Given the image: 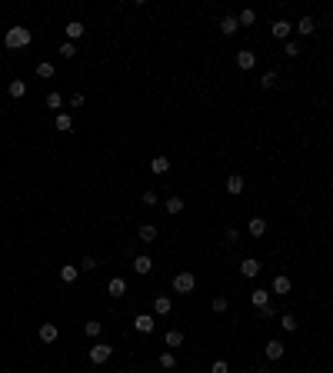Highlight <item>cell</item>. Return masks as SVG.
<instances>
[{
	"label": "cell",
	"mask_w": 333,
	"mask_h": 373,
	"mask_svg": "<svg viewBox=\"0 0 333 373\" xmlns=\"http://www.w3.org/2000/svg\"><path fill=\"white\" fill-rule=\"evenodd\" d=\"M30 40H33V33L27 30V27H10L7 37H3L7 50H23V47H30Z\"/></svg>",
	"instance_id": "cell-1"
},
{
	"label": "cell",
	"mask_w": 333,
	"mask_h": 373,
	"mask_svg": "<svg viewBox=\"0 0 333 373\" xmlns=\"http://www.w3.org/2000/svg\"><path fill=\"white\" fill-rule=\"evenodd\" d=\"M193 286H197V277L190 274V270L173 277V290H177V293H193Z\"/></svg>",
	"instance_id": "cell-2"
},
{
	"label": "cell",
	"mask_w": 333,
	"mask_h": 373,
	"mask_svg": "<svg viewBox=\"0 0 333 373\" xmlns=\"http://www.w3.org/2000/svg\"><path fill=\"white\" fill-rule=\"evenodd\" d=\"M110 357H113L110 343H93V347H90V363H97V367H100V363H107Z\"/></svg>",
	"instance_id": "cell-3"
},
{
	"label": "cell",
	"mask_w": 333,
	"mask_h": 373,
	"mask_svg": "<svg viewBox=\"0 0 333 373\" xmlns=\"http://www.w3.org/2000/svg\"><path fill=\"white\" fill-rule=\"evenodd\" d=\"M154 327H157L154 313H137V317H133V330H137V333H150Z\"/></svg>",
	"instance_id": "cell-4"
},
{
	"label": "cell",
	"mask_w": 333,
	"mask_h": 373,
	"mask_svg": "<svg viewBox=\"0 0 333 373\" xmlns=\"http://www.w3.org/2000/svg\"><path fill=\"white\" fill-rule=\"evenodd\" d=\"M37 337H40V343H54L57 337H60V330H57V323H40Z\"/></svg>",
	"instance_id": "cell-5"
},
{
	"label": "cell",
	"mask_w": 333,
	"mask_h": 373,
	"mask_svg": "<svg viewBox=\"0 0 333 373\" xmlns=\"http://www.w3.org/2000/svg\"><path fill=\"white\" fill-rule=\"evenodd\" d=\"M247 190V180L240 174H233V177H227V193H233V197H240Z\"/></svg>",
	"instance_id": "cell-6"
},
{
	"label": "cell",
	"mask_w": 333,
	"mask_h": 373,
	"mask_svg": "<svg viewBox=\"0 0 333 373\" xmlns=\"http://www.w3.org/2000/svg\"><path fill=\"white\" fill-rule=\"evenodd\" d=\"M54 127H57V133H67V130H74V117L60 110V113H57V117H54Z\"/></svg>",
	"instance_id": "cell-7"
},
{
	"label": "cell",
	"mask_w": 333,
	"mask_h": 373,
	"mask_svg": "<svg viewBox=\"0 0 333 373\" xmlns=\"http://www.w3.org/2000/svg\"><path fill=\"white\" fill-rule=\"evenodd\" d=\"M263 353H266V360H280V357L287 353V347H283L280 340H270V343L263 347Z\"/></svg>",
	"instance_id": "cell-8"
},
{
	"label": "cell",
	"mask_w": 333,
	"mask_h": 373,
	"mask_svg": "<svg viewBox=\"0 0 333 373\" xmlns=\"http://www.w3.org/2000/svg\"><path fill=\"white\" fill-rule=\"evenodd\" d=\"M256 64V54H250V50H237V67L240 70H253Z\"/></svg>",
	"instance_id": "cell-9"
},
{
	"label": "cell",
	"mask_w": 333,
	"mask_h": 373,
	"mask_svg": "<svg viewBox=\"0 0 333 373\" xmlns=\"http://www.w3.org/2000/svg\"><path fill=\"white\" fill-rule=\"evenodd\" d=\"M107 293L110 296H123L127 293V280H123V277H113L110 283H107Z\"/></svg>",
	"instance_id": "cell-10"
},
{
	"label": "cell",
	"mask_w": 333,
	"mask_h": 373,
	"mask_svg": "<svg viewBox=\"0 0 333 373\" xmlns=\"http://www.w3.org/2000/svg\"><path fill=\"white\" fill-rule=\"evenodd\" d=\"M133 270H137L140 277H147L150 270H154V260H150V257H133Z\"/></svg>",
	"instance_id": "cell-11"
},
{
	"label": "cell",
	"mask_w": 333,
	"mask_h": 373,
	"mask_svg": "<svg viewBox=\"0 0 333 373\" xmlns=\"http://www.w3.org/2000/svg\"><path fill=\"white\" fill-rule=\"evenodd\" d=\"M247 230H250V237H263V233H266V220L263 217H253L250 223H247Z\"/></svg>",
	"instance_id": "cell-12"
},
{
	"label": "cell",
	"mask_w": 333,
	"mask_h": 373,
	"mask_svg": "<svg viewBox=\"0 0 333 373\" xmlns=\"http://www.w3.org/2000/svg\"><path fill=\"white\" fill-rule=\"evenodd\" d=\"M137 237H140L144 243H154V240H157V227H154V223H140V230H137Z\"/></svg>",
	"instance_id": "cell-13"
},
{
	"label": "cell",
	"mask_w": 333,
	"mask_h": 373,
	"mask_svg": "<svg viewBox=\"0 0 333 373\" xmlns=\"http://www.w3.org/2000/svg\"><path fill=\"white\" fill-rule=\"evenodd\" d=\"M240 274H244V277H256V274H260V260H253V257H247L244 264H240Z\"/></svg>",
	"instance_id": "cell-14"
},
{
	"label": "cell",
	"mask_w": 333,
	"mask_h": 373,
	"mask_svg": "<svg viewBox=\"0 0 333 373\" xmlns=\"http://www.w3.org/2000/svg\"><path fill=\"white\" fill-rule=\"evenodd\" d=\"M170 307H173V303H170V296H154V313H157V317L170 313Z\"/></svg>",
	"instance_id": "cell-15"
},
{
	"label": "cell",
	"mask_w": 333,
	"mask_h": 373,
	"mask_svg": "<svg viewBox=\"0 0 333 373\" xmlns=\"http://www.w3.org/2000/svg\"><path fill=\"white\" fill-rule=\"evenodd\" d=\"M7 93H10L13 100H20L23 93H27V84H23V80H10V84H7Z\"/></svg>",
	"instance_id": "cell-16"
},
{
	"label": "cell",
	"mask_w": 333,
	"mask_h": 373,
	"mask_svg": "<svg viewBox=\"0 0 333 373\" xmlns=\"http://www.w3.org/2000/svg\"><path fill=\"white\" fill-rule=\"evenodd\" d=\"M290 30H293V23H290V20H277V23H273V37H280V40H287Z\"/></svg>",
	"instance_id": "cell-17"
},
{
	"label": "cell",
	"mask_w": 333,
	"mask_h": 373,
	"mask_svg": "<svg viewBox=\"0 0 333 373\" xmlns=\"http://www.w3.org/2000/svg\"><path fill=\"white\" fill-rule=\"evenodd\" d=\"M64 30H67V37H70V40H77V37H83V30H87V27H83L80 20H70Z\"/></svg>",
	"instance_id": "cell-18"
},
{
	"label": "cell",
	"mask_w": 333,
	"mask_h": 373,
	"mask_svg": "<svg viewBox=\"0 0 333 373\" xmlns=\"http://www.w3.org/2000/svg\"><path fill=\"white\" fill-rule=\"evenodd\" d=\"M100 330H103V323H100V320H87V323H83V333H87L90 340H97Z\"/></svg>",
	"instance_id": "cell-19"
},
{
	"label": "cell",
	"mask_w": 333,
	"mask_h": 373,
	"mask_svg": "<svg viewBox=\"0 0 333 373\" xmlns=\"http://www.w3.org/2000/svg\"><path fill=\"white\" fill-rule=\"evenodd\" d=\"M290 286H293V283H290V277L280 274L277 280H273V290H270V293H290Z\"/></svg>",
	"instance_id": "cell-20"
},
{
	"label": "cell",
	"mask_w": 333,
	"mask_h": 373,
	"mask_svg": "<svg viewBox=\"0 0 333 373\" xmlns=\"http://www.w3.org/2000/svg\"><path fill=\"white\" fill-rule=\"evenodd\" d=\"M250 300H253V307H256V310L266 307V303H270V290H253V293H250Z\"/></svg>",
	"instance_id": "cell-21"
},
{
	"label": "cell",
	"mask_w": 333,
	"mask_h": 373,
	"mask_svg": "<svg viewBox=\"0 0 333 373\" xmlns=\"http://www.w3.org/2000/svg\"><path fill=\"white\" fill-rule=\"evenodd\" d=\"M237 30H240L237 17H223V20H220V33H227V37H230V33H237Z\"/></svg>",
	"instance_id": "cell-22"
},
{
	"label": "cell",
	"mask_w": 333,
	"mask_h": 373,
	"mask_svg": "<svg viewBox=\"0 0 333 373\" xmlns=\"http://www.w3.org/2000/svg\"><path fill=\"white\" fill-rule=\"evenodd\" d=\"M297 30L303 33V37H310L313 30H317V23H313V17H300V23H297Z\"/></svg>",
	"instance_id": "cell-23"
},
{
	"label": "cell",
	"mask_w": 333,
	"mask_h": 373,
	"mask_svg": "<svg viewBox=\"0 0 333 373\" xmlns=\"http://www.w3.org/2000/svg\"><path fill=\"white\" fill-rule=\"evenodd\" d=\"M47 107L54 110V113H60V107H64V97H60L57 90H50V93H47Z\"/></svg>",
	"instance_id": "cell-24"
},
{
	"label": "cell",
	"mask_w": 333,
	"mask_h": 373,
	"mask_svg": "<svg viewBox=\"0 0 333 373\" xmlns=\"http://www.w3.org/2000/svg\"><path fill=\"white\" fill-rule=\"evenodd\" d=\"M150 170H154V174H166V170H170V160H166V157H154V160H150Z\"/></svg>",
	"instance_id": "cell-25"
},
{
	"label": "cell",
	"mask_w": 333,
	"mask_h": 373,
	"mask_svg": "<svg viewBox=\"0 0 333 373\" xmlns=\"http://www.w3.org/2000/svg\"><path fill=\"white\" fill-rule=\"evenodd\" d=\"M280 327H283V330H290V333H297V330H300V323H297V317H293V313H283V317H280Z\"/></svg>",
	"instance_id": "cell-26"
},
{
	"label": "cell",
	"mask_w": 333,
	"mask_h": 373,
	"mask_svg": "<svg viewBox=\"0 0 333 373\" xmlns=\"http://www.w3.org/2000/svg\"><path fill=\"white\" fill-rule=\"evenodd\" d=\"M253 20H256V10H250V7L237 13V23H240V27H250V23H253Z\"/></svg>",
	"instance_id": "cell-27"
},
{
	"label": "cell",
	"mask_w": 333,
	"mask_h": 373,
	"mask_svg": "<svg viewBox=\"0 0 333 373\" xmlns=\"http://www.w3.org/2000/svg\"><path fill=\"white\" fill-rule=\"evenodd\" d=\"M77 274H80V267H60V280H64V283H74Z\"/></svg>",
	"instance_id": "cell-28"
},
{
	"label": "cell",
	"mask_w": 333,
	"mask_h": 373,
	"mask_svg": "<svg viewBox=\"0 0 333 373\" xmlns=\"http://www.w3.org/2000/svg\"><path fill=\"white\" fill-rule=\"evenodd\" d=\"M180 343H183V333H180V330H166L164 347H180Z\"/></svg>",
	"instance_id": "cell-29"
},
{
	"label": "cell",
	"mask_w": 333,
	"mask_h": 373,
	"mask_svg": "<svg viewBox=\"0 0 333 373\" xmlns=\"http://www.w3.org/2000/svg\"><path fill=\"white\" fill-rule=\"evenodd\" d=\"M213 313H227V310H230V300H227V296H213Z\"/></svg>",
	"instance_id": "cell-30"
},
{
	"label": "cell",
	"mask_w": 333,
	"mask_h": 373,
	"mask_svg": "<svg viewBox=\"0 0 333 373\" xmlns=\"http://www.w3.org/2000/svg\"><path fill=\"white\" fill-rule=\"evenodd\" d=\"M160 367H164V370H173V367H177V357H173L170 350H164L160 353Z\"/></svg>",
	"instance_id": "cell-31"
},
{
	"label": "cell",
	"mask_w": 333,
	"mask_h": 373,
	"mask_svg": "<svg viewBox=\"0 0 333 373\" xmlns=\"http://www.w3.org/2000/svg\"><path fill=\"white\" fill-rule=\"evenodd\" d=\"M37 77L50 80V77H54V64H47V60H44V64H37Z\"/></svg>",
	"instance_id": "cell-32"
},
{
	"label": "cell",
	"mask_w": 333,
	"mask_h": 373,
	"mask_svg": "<svg viewBox=\"0 0 333 373\" xmlns=\"http://www.w3.org/2000/svg\"><path fill=\"white\" fill-rule=\"evenodd\" d=\"M166 213H183V200L180 197H166Z\"/></svg>",
	"instance_id": "cell-33"
},
{
	"label": "cell",
	"mask_w": 333,
	"mask_h": 373,
	"mask_svg": "<svg viewBox=\"0 0 333 373\" xmlns=\"http://www.w3.org/2000/svg\"><path fill=\"white\" fill-rule=\"evenodd\" d=\"M260 87H263V90H273V87H277V74H273V70H270V74H263V77H260Z\"/></svg>",
	"instance_id": "cell-34"
},
{
	"label": "cell",
	"mask_w": 333,
	"mask_h": 373,
	"mask_svg": "<svg viewBox=\"0 0 333 373\" xmlns=\"http://www.w3.org/2000/svg\"><path fill=\"white\" fill-rule=\"evenodd\" d=\"M60 57H64V60H74V57H77V47L74 44H60Z\"/></svg>",
	"instance_id": "cell-35"
},
{
	"label": "cell",
	"mask_w": 333,
	"mask_h": 373,
	"mask_svg": "<svg viewBox=\"0 0 333 373\" xmlns=\"http://www.w3.org/2000/svg\"><path fill=\"white\" fill-rule=\"evenodd\" d=\"M210 373H230V363H227V360H213L210 363Z\"/></svg>",
	"instance_id": "cell-36"
},
{
	"label": "cell",
	"mask_w": 333,
	"mask_h": 373,
	"mask_svg": "<svg viewBox=\"0 0 333 373\" xmlns=\"http://www.w3.org/2000/svg\"><path fill=\"white\" fill-rule=\"evenodd\" d=\"M140 200H144V207H154V203H157V193H154V190H144V197H140Z\"/></svg>",
	"instance_id": "cell-37"
},
{
	"label": "cell",
	"mask_w": 333,
	"mask_h": 373,
	"mask_svg": "<svg viewBox=\"0 0 333 373\" xmlns=\"http://www.w3.org/2000/svg\"><path fill=\"white\" fill-rule=\"evenodd\" d=\"M80 270H97V260H93V257H83V260H80Z\"/></svg>",
	"instance_id": "cell-38"
},
{
	"label": "cell",
	"mask_w": 333,
	"mask_h": 373,
	"mask_svg": "<svg viewBox=\"0 0 333 373\" xmlns=\"http://www.w3.org/2000/svg\"><path fill=\"white\" fill-rule=\"evenodd\" d=\"M283 54H287V57H300V47H297V44H293V40H290V44H287V47H283Z\"/></svg>",
	"instance_id": "cell-39"
},
{
	"label": "cell",
	"mask_w": 333,
	"mask_h": 373,
	"mask_svg": "<svg viewBox=\"0 0 333 373\" xmlns=\"http://www.w3.org/2000/svg\"><path fill=\"white\" fill-rule=\"evenodd\" d=\"M70 107H83V93H74V97H70Z\"/></svg>",
	"instance_id": "cell-40"
},
{
	"label": "cell",
	"mask_w": 333,
	"mask_h": 373,
	"mask_svg": "<svg viewBox=\"0 0 333 373\" xmlns=\"http://www.w3.org/2000/svg\"><path fill=\"white\" fill-rule=\"evenodd\" d=\"M237 237H240V230H237V227H230V230H227V240L237 243Z\"/></svg>",
	"instance_id": "cell-41"
},
{
	"label": "cell",
	"mask_w": 333,
	"mask_h": 373,
	"mask_svg": "<svg viewBox=\"0 0 333 373\" xmlns=\"http://www.w3.org/2000/svg\"><path fill=\"white\" fill-rule=\"evenodd\" d=\"M256 373H273V370H270V367H256Z\"/></svg>",
	"instance_id": "cell-42"
},
{
	"label": "cell",
	"mask_w": 333,
	"mask_h": 373,
	"mask_svg": "<svg viewBox=\"0 0 333 373\" xmlns=\"http://www.w3.org/2000/svg\"><path fill=\"white\" fill-rule=\"evenodd\" d=\"M0 373H3V370H0Z\"/></svg>",
	"instance_id": "cell-43"
}]
</instances>
